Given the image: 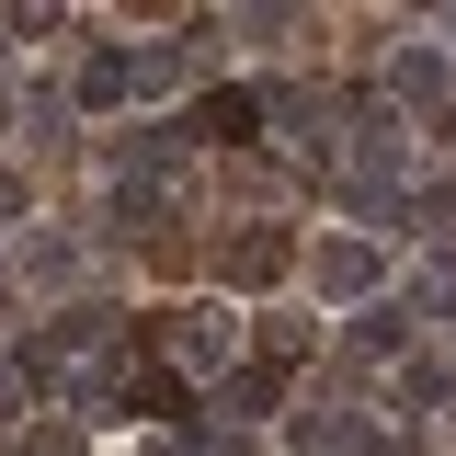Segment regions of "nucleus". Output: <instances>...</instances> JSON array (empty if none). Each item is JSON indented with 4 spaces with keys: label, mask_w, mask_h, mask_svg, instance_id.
<instances>
[{
    "label": "nucleus",
    "mask_w": 456,
    "mask_h": 456,
    "mask_svg": "<svg viewBox=\"0 0 456 456\" xmlns=\"http://www.w3.org/2000/svg\"><path fill=\"white\" fill-rule=\"evenodd\" d=\"M285 263H297V251H285L274 228H251V240H240V251H228V285H274Z\"/></svg>",
    "instance_id": "f03ea898"
},
{
    "label": "nucleus",
    "mask_w": 456,
    "mask_h": 456,
    "mask_svg": "<svg viewBox=\"0 0 456 456\" xmlns=\"http://www.w3.org/2000/svg\"><path fill=\"white\" fill-rule=\"evenodd\" d=\"M126 411H149V422H183V377H160V365H149V377H126Z\"/></svg>",
    "instance_id": "7ed1b4c3"
},
{
    "label": "nucleus",
    "mask_w": 456,
    "mask_h": 456,
    "mask_svg": "<svg viewBox=\"0 0 456 456\" xmlns=\"http://www.w3.org/2000/svg\"><path fill=\"white\" fill-rule=\"evenodd\" d=\"M194 126H206V137H228V149H240V137H251V126H263V103H251V92H217V103L194 114Z\"/></svg>",
    "instance_id": "20e7f679"
},
{
    "label": "nucleus",
    "mask_w": 456,
    "mask_h": 456,
    "mask_svg": "<svg viewBox=\"0 0 456 456\" xmlns=\"http://www.w3.org/2000/svg\"><path fill=\"white\" fill-rule=\"evenodd\" d=\"M23 206H35V194H23V171H0V217H23Z\"/></svg>",
    "instance_id": "0eeeda50"
},
{
    "label": "nucleus",
    "mask_w": 456,
    "mask_h": 456,
    "mask_svg": "<svg viewBox=\"0 0 456 456\" xmlns=\"http://www.w3.org/2000/svg\"><path fill=\"white\" fill-rule=\"evenodd\" d=\"M80 103H126V57H92L80 69Z\"/></svg>",
    "instance_id": "423d86ee"
},
{
    "label": "nucleus",
    "mask_w": 456,
    "mask_h": 456,
    "mask_svg": "<svg viewBox=\"0 0 456 456\" xmlns=\"http://www.w3.org/2000/svg\"><path fill=\"white\" fill-rule=\"evenodd\" d=\"M320 285H331V297H365V285H377V251H365V240H320Z\"/></svg>",
    "instance_id": "f257e3e1"
},
{
    "label": "nucleus",
    "mask_w": 456,
    "mask_h": 456,
    "mask_svg": "<svg viewBox=\"0 0 456 456\" xmlns=\"http://www.w3.org/2000/svg\"><path fill=\"white\" fill-rule=\"evenodd\" d=\"M399 92H411V103H434V92H445V57L411 46V57H399Z\"/></svg>",
    "instance_id": "39448f33"
}]
</instances>
